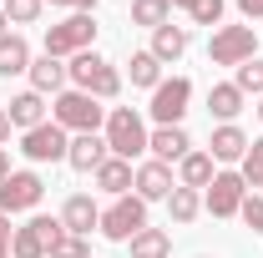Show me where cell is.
I'll list each match as a JSON object with an SVG mask.
<instances>
[{"label":"cell","mask_w":263,"mask_h":258,"mask_svg":"<svg viewBox=\"0 0 263 258\" xmlns=\"http://www.w3.org/2000/svg\"><path fill=\"white\" fill-rule=\"evenodd\" d=\"M132 258H172V233L167 228H142L132 238Z\"/></svg>","instance_id":"24"},{"label":"cell","mask_w":263,"mask_h":258,"mask_svg":"<svg viewBox=\"0 0 263 258\" xmlns=\"http://www.w3.org/2000/svg\"><path fill=\"white\" fill-rule=\"evenodd\" d=\"M132 188H137V197H142V202H167L177 182H172V167L152 157V162H142V167H137V177H132Z\"/></svg>","instance_id":"12"},{"label":"cell","mask_w":263,"mask_h":258,"mask_svg":"<svg viewBox=\"0 0 263 258\" xmlns=\"http://www.w3.org/2000/svg\"><path fill=\"white\" fill-rule=\"evenodd\" d=\"M147 228V202L137 193H127V197H117L106 213H101V233L111 238V243H132L137 233Z\"/></svg>","instance_id":"7"},{"label":"cell","mask_w":263,"mask_h":258,"mask_svg":"<svg viewBox=\"0 0 263 258\" xmlns=\"http://www.w3.org/2000/svg\"><path fill=\"white\" fill-rule=\"evenodd\" d=\"M21 152L31 162H66L71 137H66V127H56V122H41V127L21 132Z\"/></svg>","instance_id":"9"},{"label":"cell","mask_w":263,"mask_h":258,"mask_svg":"<svg viewBox=\"0 0 263 258\" xmlns=\"http://www.w3.org/2000/svg\"><path fill=\"white\" fill-rule=\"evenodd\" d=\"M238 218L253 228V233H263V197H258V193H248V197H243V208H238Z\"/></svg>","instance_id":"33"},{"label":"cell","mask_w":263,"mask_h":258,"mask_svg":"<svg viewBox=\"0 0 263 258\" xmlns=\"http://www.w3.org/2000/svg\"><path fill=\"white\" fill-rule=\"evenodd\" d=\"M0 142H10V112L0 106Z\"/></svg>","instance_id":"37"},{"label":"cell","mask_w":263,"mask_h":258,"mask_svg":"<svg viewBox=\"0 0 263 258\" xmlns=\"http://www.w3.org/2000/svg\"><path fill=\"white\" fill-rule=\"evenodd\" d=\"M5 112H10V127L31 132V127H41V122H46V97H41V91H21V97L5 101Z\"/></svg>","instance_id":"18"},{"label":"cell","mask_w":263,"mask_h":258,"mask_svg":"<svg viewBox=\"0 0 263 258\" xmlns=\"http://www.w3.org/2000/svg\"><path fill=\"white\" fill-rule=\"evenodd\" d=\"M193 26H223V0H187Z\"/></svg>","instance_id":"31"},{"label":"cell","mask_w":263,"mask_h":258,"mask_svg":"<svg viewBox=\"0 0 263 258\" xmlns=\"http://www.w3.org/2000/svg\"><path fill=\"white\" fill-rule=\"evenodd\" d=\"M61 228L76 238H91V228H101V208L91 202V193H71L61 202Z\"/></svg>","instance_id":"13"},{"label":"cell","mask_w":263,"mask_h":258,"mask_svg":"<svg viewBox=\"0 0 263 258\" xmlns=\"http://www.w3.org/2000/svg\"><path fill=\"white\" fill-rule=\"evenodd\" d=\"M243 197H248V182H243V172H218V177L208 182V197H202V208H208L213 218H238Z\"/></svg>","instance_id":"10"},{"label":"cell","mask_w":263,"mask_h":258,"mask_svg":"<svg viewBox=\"0 0 263 258\" xmlns=\"http://www.w3.org/2000/svg\"><path fill=\"white\" fill-rule=\"evenodd\" d=\"M66 76L76 81V91H86V97H97V101H111L117 91H122V71L106 61V56H97V51H81V56H71Z\"/></svg>","instance_id":"1"},{"label":"cell","mask_w":263,"mask_h":258,"mask_svg":"<svg viewBox=\"0 0 263 258\" xmlns=\"http://www.w3.org/2000/svg\"><path fill=\"white\" fill-rule=\"evenodd\" d=\"M147 137H152V132L142 127V117H137L132 106H111V112H106V147H111V157H122V162L142 157V152H147Z\"/></svg>","instance_id":"3"},{"label":"cell","mask_w":263,"mask_h":258,"mask_svg":"<svg viewBox=\"0 0 263 258\" xmlns=\"http://www.w3.org/2000/svg\"><path fill=\"white\" fill-rule=\"evenodd\" d=\"M177 177H182V188H197V193H202V188L218 177V162L208 157V152H187V157L177 162Z\"/></svg>","instance_id":"22"},{"label":"cell","mask_w":263,"mask_h":258,"mask_svg":"<svg viewBox=\"0 0 263 258\" xmlns=\"http://www.w3.org/2000/svg\"><path fill=\"white\" fill-rule=\"evenodd\" d=\"M238 10H243L248 21H258V15H263V0H238Z\"/></svg>","instance_id":"36"},{"label":"cell","mask_w":263,"mask_h":258,"mask_svg":"<svg viewBox=\"0 0 263 258\" xmlns=\"http://www.w3.org/2000/svg\"><path fill=\"white\" fill-rule=\"evenodd\" d=\"M187 41H193V35H187V26H172V21H167V26H157V31H152V46H147V51L167 66V61H177V56L187 51Z\"/></svg>","instance_id":"20"},{"label":"cell","mask_w":263,"mask_h":258,"mask_svg":"<svg viewBox=\"0 0 263 258\" xmlns=\"http://www.w3.org/2000/svg\"><path fill=\"white\" fill-rule=\"evenodd\" d=\"M172 21V0H132V26H147V31H157Z\"/></svg>","instance_id":"27"},{"label":"cell","mask_w":263,"mask_h":258,"mask_svg":"<svg viewBox=\"0 0 263 258\" xmlns=\"http://www.w3.org/2000/svg\"><path fill=\"white\" fill-rule=\"evenodd\" d=\"M233 86H238L243 97H263V61H258V56L243 61L238 71H233Z\"/></svg>","instance_id":"28"},{"label":"cell","mask_w":263,"mask_h":258,"mask_svg":"<svg viewBox=\"0 0 263 258\" xmlns=\"http://www.w3.org/2000/svg\"><path fill=\"white\" fill-rule=\"evenodd\" d=\"M10 177V157H5V147H0V182Z\"/></svg>","instance_id":"38"},{"label":"cell","mask_w":263,"mask_h":258,"mask_svg":"<svg viewBox=\"0 0 263 258\" xmlns=\"http://www.w3.org/2000/svg\"><path fill=\"white\" fill-rule=\"evenodd\" d=\"M187 101H193V81L187 76H172V81H157V91H152V122L157 127H182V117H187Z\"/></svg>","instance_id":"8"},{"label":"cell","mask_w":263,"mask_h":258,"mask_svg":"<svg viewBox=\"0 0 263 258\" xmlns=\"http://www.w3.org/2000/svg\"><path fill=\"white\" fill-rule=\"evenodd\" d=\"M31 46H26V35L5 31L0 35V76H21V71H31Z\"/></svg>","instance_id":"21"},{"label":"cell","mask_w":263,"mask_h":258,"mask_svg":"<svg viewBox=\"0 0 263 258\" xmlns=\"http://www.w3.org/2000/svg\"><path fill=\"white\" fill-rule=\"evenodd\" d=\"M51 122L56 127H66V132H101V122H106V112H101V101L97 97H86V91H61V97L51 101Z\"/></svg>","instance_id":"2"},{"label":"cell","mask_w":263,"mask_h":258,"mask_svg":"<svg viewBox=\"0 0 263 258\" xmlns=\"http://www.w3.org/2000/svg\"><path fill=\"white\" fill-rule=\"evenodd\" d=\"M127 76H132V86H147V91H157V81H162V61H157L152 51H132Z\"/></svg>","instance_id":"25"},{"label":"cell","mask_w":263,"mask_h":258,"mask_svg":"<svg viewBox=\"0 0 263 258\" xmlns=\"http://www.w3.org/2000/svg\"><path fill=\"white\" fill-rule=\"evenodd\" d=\"M106 157H111V147H106V137H101V132H81V137H71L66 162H71L76 172H97Z\"/></svg>","instance_id":"14"},{"label":"cell","mask_w":263,"mask_h":258,"mask_svg":"<svg viewBox=\"0 0 263 258\" xmlns=\"http://www.w3.org/2000/svg\"><path fill=\"white\" fill-rule=\"evenodd\" d=\"M238 172H243L248 188H263V137L248 142V152H243V167H238Z\"/></svg>","instance_id":"29"},{"label":"cell","mask_w":263,"mask_h":258,"mask_svg":"<svg viewBox=\"0 0 263 258\" xmlns=\"http://www.w3.org/2000/svg\"><path fill=\"white\" fill-rule=\"evenodd\" d=\"M51 258H91V238H76V233H61V243L51 248Z\"/></svg>","instance_id":"32"},{"label":"cell","mask_w":263,"mask_h":258,"mask_svg":"<svg viewBox=\"0 0 263 258\" xmlns=\"http://www.w3.org/2000/svg\"><path fill=\"white\" fill-rule=\"evenodd\" d=\"M172 5H182V10H187V0H172Z\"/></svg>","instance_id":"41"},{"label":"cell","mask_w":263,"mask_h":258,"mask_svg":"<svg viewBox=\"0 0 263 258\" xmlns=\"http://www.w3.org/2000/svg\"><path fill=\"white\" fill-rule=\"evenodd\" d=\"M258 122H263V97H258Z\"/></svg>","instance_id":"40"},{"label":"cell","mask_w":263,"mask_h":258,"mask_svg":"<svg viewBox=\"0 0 263 258\" xmlns=\"http://www.w3.org/2000/svg\"><path fill=\"white\" fill-rule=\"evenodd\" d=\"M41 197H46V182H41L35 172H10V177L0 182V213H5V218H10V213H31Z\"/></svg>","instance_id":"11"},{"label":"cell","mask_w":263,"mask_h":258,"mask_svg":"<svg viewBox=\"0 0 263 258\" xmlns=\"http://www.w3.org/2000/svg\"><path fill=\"white\" fill-rule=\"evenodd\" d=\"M258 56V35H253V26H218L213 31V41H208V61L213 66H238L253 61Z\"/></svg>","instance_id":"5"},{"label":"cell","mask_w":263,"mask_h":258,"mask_svg":"<svg viewBox=\"0 0 263 258\" xmlns=\"http://www.w3.org/2000/svg\"><path fill=\"white\" fill-rule=\"evenodd\" d=\"M208 112H213L218 122H233V117L243 112V91H238L233 81H213V86H208Z\"/></svg>","instance_id":"23"},{"label":"cell","mask_w":263,"mask_h":258,"mask_svg":"<svg viewBox=\"0 0 263 258\" xmlns=\"http://www.w3.org/2000/svg\"><path fill=\"white\" fill-rule=\"evenodd\" d=\"M46 5H61V10H71V15H76V10H86V15L97 10V0H46Z\"/></svg>","instance_id":"34"},{"label":"cell","mask_w":263,"mask_h":258,"mask_svg":"<svg viewBox=\"0 0 263 258\" xmlns=\"http://www.w3.org/2000/svg\"><path fill=\"white\" fill-rule=\"evenodd\" d=\"M91 41H97V21L86 10H76V15H66L46 31V56H56V61L81 56V51H91Z\"/></svg>","instance_id":"4"},{"label":"cell","mask_w":263,"mask_h":258,"mask_svg":"<svg viewBox=\"0 0 263 258\" xmlns=\"http://www.w3.org/2000/svg\"><path fill=\"white\" fill-rule=\"evenodd\" d=\"M61 218H46V213H35L31 223L15 228V238H10V258H51V248L61 243Z\"/></svg>","instance_id":"6"},{"label":"cell","mask_w":263,"mask_h":258,"mask_svg":"<svg viewBox=\"0 0 263 258\" xmlns=\"http://www.w3.org/2000/svg\"><path fill=\"white\" fill-rule=\"evenodd\" d=\"M0 5H5V0H0Z\"/></svg>","instance_id":"42"},{"label":"cell","mask_w":263,"mask_h":258,"mask_svg":"<svg viewBox=\"0 0 263 258\" xmlns=\"http://www.w3.org/2000/svg\"><path fill=\"white\" fill-rule=\"evenodd\" d=\"M243 152H248V132L233 127V122H218L213 137H208V157L213 162H243Z\"/></svg>","instance_id":"15"},{"label":"cell","mask_w":263,"mask_h":258,"mask_svg":"<svg viewBox=\"0 0 263 258\" xmlns=\"http://www.w3.org/2000/svg\"><path fill=\"white\" fill-rule=\"evenodd\" d=\"M147 152H152L157 162H167V167H172V162H182L187 152H193V137H187L182 127H157L152 137H147Z\"/></svg>","instance_id":"16"},{"label":"cell","mask_w":263,"mask_h":258,"mask_svg":"<svg viewBox=\"0 0 263 258\" xmlns=\"http://www.w3.org/2000/svg\"><path fill=\"white\" fill-rule=\"evenodd\" d=\"M10 238H15V228H10L5 213H0V258H10Z\"/></svg>","instance_id":"35"},{"label":"cell","mask_w":263,"mask_h":258,"mask_svg":"<svg viewBox=\"0 0 263 258\" xmlns=\"http://www.w3.org/2000/svg\"><path fill=\"white\" fill-rule=\"evenodd\" d=\"M46 10V0H5V21L10 26H35Z\"/></svg>","instance_id":"30"},{"label":"cell","mask_w":263,"mask_h":258,"mask_svg":"<svg viewBox=\"0 0 263 258\" xmlns=\"http://www.w3.org/2000/svg\"><path fill=\"white\" fill-rule=\"evenodd\" d=\"M26 76H31V91H41V97H51V91L61 97V86L71 81V76H66V61L46 56V51H41V56L31 61V71H26Z\"/></svg>","instance_id":"17"},{"label":"cell","mask_w":263,"mask_h":258,"mask_svg":"<svg viewBox=\"0 0 263 258\" xmlns=\"http://www.w3.org/2000/svg\"><path fill=\"white\" fill-rule=\"evenodd\" d=\"M91 177H97V188H101V193H111V197H127L132 177H137V167H132V162H122V157H106V162L97 167V172H91Z\"/></svg>","instance_id":"19"},{"label":"cell","mask_w":263,"mask_h":258,"mask_svg":"<svg viewBox=\"0 0 263 258\" xmlns=\"http://www.w3.org/2000/svg\"><path fill=\"white\" fill-rule=\"evenodd\" d=\"M5 26H10V21H5V5H0V35H5Z\"/></svg>","instance_id":"39"},{"label":"cell","mask_w":263,"mask_h":258,"mask_svg":"<svg viewBox=\"0 0 263 258\" xmlns=\"http://www.w3.org/2000/svg\"><path fill=\"white\" fill-rule=\"evenodd\" d=\"M167 213H172V223H193L197 213H202V193L197 188H172V197H167Z\"/></svg>","instance_id":"26"}]
</instances>
